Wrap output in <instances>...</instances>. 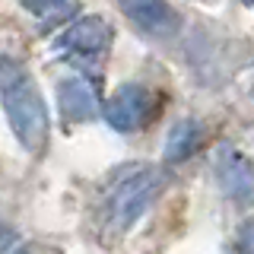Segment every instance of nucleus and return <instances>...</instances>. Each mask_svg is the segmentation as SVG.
Returning a JSON list of instances; mask_svg holds the SVG:
<instances>
[{
    "instance_id": "f257e3e1",
    "label": "nucleus",
    "mask_w": 254,
    "mask_h": 254,
    "mask_svg": "<svg viewBox=\"0 0 254 254\" xmlns=\"http://www.w3.org/2000/svg\"><path fill=\"white\" fill-rule=\"evenodd\" d=\"M0 102L19 146L26 153H38L48 140V111L29 70L10 58H0Z\"/></svg>"
},
{
    "instance_id": "f03ea898",
    "label": "nucleus",
    "mask_w": 254,
    "mask_h": 254,
    "mask_svg": "<svg viewBox=\"0 0 254 254\" xmlns=\"http://www.w3.org/2000/svg\"><path fill=\"white\" fill-rule=\"evenodd\" d=\"M162 188H165V175L159 169H140V172L127 175L115 188V194H111V219L121 229L133 226L153 206L156 197L162 194Z\"/></svg>"
},
{
    "instance_id": "7ed1b4c3",
    "label": "nucleus",
    "mask_w": 254,
    "mask_h": 254,
    "mask_svg": "<svg viewBox=\"0 0 254 254\" xmlns=\"http://www.w3.org/2000/svg\"><path fill=\"white\" fill-rule=\"evenodd\" d=\"M108 45H111V26L102 16H83L73 26L64 29V35L58 38V51L73 61H92L105 54Z\"/></svg>"
},
{
    "instance_id": "20e7f679",
    "label": "nucleus",
    "mask_w": 254,
    "mask_h": 254,
    "mask_svg": "<svg viewBox=\"0 0 254 254\" xmlns=\"http://www.w3.org/2000/svg\"><path fill=\"white\" fill-rule=\"evenodd\" d=\"M146 115H149V92L137 83L118 86L115 95H111L108 105H105V121L121 133L137 130L146 121Z\"/></svg>"
},
{
    "instance_id": "39448f33",
    "label": "nucleus",
    "mask_w": 254,
    "mask_h": 254,
    "mask_svg": "<svg viewBox=\"0 0 254 254\" xmlns=\"http://www.w3.org/2000/svg\"><path fill=\"white\" fill-rule=\"evenodd\" d=\"M219 178H222V188L226 194L232 197L238 206H254V162L242 149L235 146H226L219 156Z\"/></svg>"
},
{
    "instance_id": "423d86ee",
    "label": "nucleus",
    "mask_w": 254,
    "mask_h": 254,
    "mask_svg": "<svg viewBox=\"0 0 254 254\" xmlns=\"http://www.w3.org/2000/svg\"><path fill=\"white\" fill-rule=\"evenodd\" d=\"M121 10L149 35H172L178 29V16L169 0H118Z\"/></svg>"
},
{
    "instance_id": "0eeeda50",
    "label": "nucleus",
    "mask_w": 254,
    "mask_h": 254,
    "mask_svg": "<svg viewBox=\"0 0 254 254\" xmlns=\"http://www.w3.org/2000/svg\"><path fill=\"white\" fill-rule=\"evenodd\" d=\"M58 102L67 121H92L95 118V92L79 76H70L58 86Z\"/></svg>"
},
{
    "instance_id": "6e6552de",
    "label": "nucleus",
    "mask_w": 254,
    "mask_h": 254,
    "mask_svg": "<svg viewBox=\"0 0 254 254\" xmlns=\"http://www.w3.org/2000/svg\"><path fill=\"white\" fill-rule=\"evenodd\" d=\"M200 143H203V127H200V121H194V118L178 121V124L172 127L169 140H165V162H172V165L185 162V159H190L197 149H200Z\"/></svg>"
},
{
    "instance_id": "1a4fd4ad",
    "label": "nucleus",
    "mask_w": 254,
    "mask_h": 254,
    "mask_svg": "<svg viewBox=\"0 0 254 254\" xmlns=\"http://www.w3.org/2000/svg\"><path fill=\"white\" fill-rule=\"evenodd\" d=\"M22 6L29 13H35L42 19V26H51V22H61L73 13L76 0H22Z\"/></svg>"
},
{
    "instance_id": "9d476101",
    "label": "nucleus",
    "mask_w": 254,
    "mask_h": 254,
    "mask_svg": "<svg viewBox=\"0 0 254 254\" xmlns=\"http://www.w3.org/2000/svg\"><path fill=\"white\" fill-rule=\"evenodd\" d=\"M242 3H248V6H254V0H242Z\"/></svg>"
},
{
    "instance_id": "9b49d317",
    "label": "nucleus",
    "mask_w": 254,
    "mask_h": 254,
    "mask_svg": "<svg viewBox=\"0 0 254 254\" xmlns=\"http://www.w3.org/2000/svg\"><path fill=\"white\" fill-rule=\"evenodd\" d=\"M16 254H26V251H16Z\"/></svg>"
}]
</instances>
